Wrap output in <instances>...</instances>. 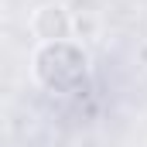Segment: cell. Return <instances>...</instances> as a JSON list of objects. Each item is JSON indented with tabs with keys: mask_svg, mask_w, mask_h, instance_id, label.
<instances>
[{
	"mask_svg": "<svg viewBox=\"0 0 147 147\" xmlns=\"http://www.w3.org/2000/svg\"><path fill=\"white\" fill-rule=\"evenodd\" d=\"M31 75L38 86H45L48 92H79L86 86L89 75V58L82 51V45L75 41H55V45H38L31 55Z\"/></svg>",
	"mask_w": 147,
	"mask_h": 147,
	"instance_id": "6da1fadb",
	"label": "cell"
},
{
	"mask_svg": "<svg viewBox=\"0 0 147 147\" xmlns=\"http://www.w3.org/2000/svg\"><path fill=\"white\" fill-rule=\"evenodd\" d=\"M31 34L38 38V45H55V41H72V10L58 0H48L34 7L31 21H28Z\"/></svg>",
	"mask_w": 147,
	"mask_h": 147,
	"instance_id": "7a4b0ae2",
	"label": "cell"
},
{
	"mask_svg": "<svg viewBox=\"0 0 147 147\" xmlns=\"http://www.w3.org/2000/svg\"><path fill=\"white\" fill-rule=\"evenodd\" d=\"M72 31L79 41H96L99 38V14H72Z\"/></svg>",
	"mask_w": 147,
	"mask_h": 147,
	"instance_id": "3957f363",
	"label": "cell"
},
{
	"mask_svg": "<svg viewBox=\"0 0 147 147\" xmlns=\"http://www.w3.org/2000/svg\"><path fill=\"white\" fill-rule=\"evenodd\" d=\"M72 14H99V0H72Z\"/></svg>",
	"mask_w": 147,
	"mask_h": 147,
	"instance_id": "277c9868",
	"label": "cell"
}]
</instances>
